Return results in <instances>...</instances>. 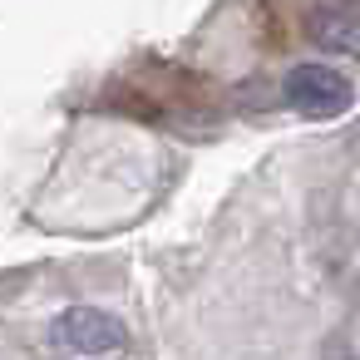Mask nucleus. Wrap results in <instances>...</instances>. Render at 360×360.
I'll return each mask as SVG.
<instances>
[{
  "label": "nucleus",
  "mask_w": 360,
  "mask_h": 360,
  "mask_svg": "<svg viewBox=\"0 0 360 360\" xmlns=\"http://www.w3.org/2000/svg\"><path fill=\"white\" fill-rule=\"evenodd\" d=\"M50 340H55L60 350H75V355H109V350H124V345H129V326H124L114 311L70 306V311L55 316Z\"/></svg>",
  "instance_id": "obj_1"
},
{
  "label": "nucleus",
  "mask_w": 360,
  "mask_h": 360,
  "mask_svg": "<svg viewBox=\"0 0 360 360\" xmlns=\"http://www.w3.org/2000/svg\"><path fill=\"white\" fill-rule=\"evenodd\" d=\"M281 99H286L296 114H306V119H335V114L350 109L355 89H350V79L335 75L330 65H296V70L286 75V84H281Z\"/></svg>",
  "instance_id": "obj_2"
},
{
  "label": "nucleus",
  "mask_w": 360,
  "mask_h": 360,
  "mask_svg": "<svg viewBox=\"0 0 360 360\" xmlns=\"http://www.w3.org/2000/svg\"><path fill=\"white\" fill-rule=\"evenodd\" d=\"M311 40L340 55H360V11H316L311 15Z\"/></svg>",
  "instance_id": "obj_3"
}]
</instances>
